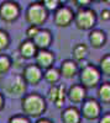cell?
<instances>
[{
    "instance_id": "cell-1",
    "label": "cell",
    "mask_w": 110,
    "mask_h": 123,
    "mask_svg": "<svg viewBox=\"0 0 110 123\" xmlns=\"http://www.w3.org/2000/svg\"><path fill=\"white\" fill-rule=\"evenodd\" d=\"M47 108L46 98L38 92H30L21 98V110L26 117H40Z\"/></svg>"
},
{
    "instance_id": "cell-2",
    "label": "cell",
    "mask_w": 110,
    "mask_h": 123,
    "mask_svg": "<svg viewBox=\"0 0 110 123\" xmlns=\"http://www.w3.org/2000/svg\"><path fill=\"white\" fill-rule=\"evenodd\" d=\"M26 83L21 74H6L0 79V87L10 97H24L26 92Z\"/></svg>"
},
{
    "instance_id": "cell-3",
    "label": "cell",
    "mask_w": 110,
    "mask_h": 123,
    "mask_svg": "<svg viewBox=\"0 0 110 123\" xmlns=\"http://www.w3.org/2000/svg\"><path fill=\"white\" fill-rule=\"evenodd\" d=\"M79 80H81V85L84 89H93L100 85L102 73L98 67L88 63L79 70Z\"/></svg>"
},
{
    "instance_id": "cell-4",
    "label": "cell",
    "mask_w": 110,
    "mask_h": 123,
    "mask_svg": "<svg viewBox=\"0 0 110 123\" xmlns=\"http://www.w3.org/2000/svg\"><path fill=\"white\" fill-rule=\"evenodd\" d=\"M47 17H48V11L43 6L42 1L31 3L26 9L25 18L30 24V26L41 27V25H43L47 21Z\"/></svg>"
},
{
    "instance_id": "cell-5",
    "label": "cell",
    "mask_w": 110,
    "mask_h": 123,
    "mask_svg": "<svg viewBox=\"0 0 110 123\" xmlns=\"http://www.w3.org/2000/svg\"><path fill=\"white\" fill-rule=\"evenodd\" d=\"M74 24L77 28L89 31L93 30V27L96 24V14L90 7L87 9H79L74 15Z\"/></svg>"
},
{
    "instance_id": "cell-6",
    "label": "cell",
    "mask_w": 110,
    "mask_h": 123,
    "mask_svg": "<svg viewBox=\"0 0 110 123\" xmlns=\"http://www.w3.org/2000/svg\"><path fill=\"white\" fill-rule=\"evenodd\" d=\"M81 115L83 118L93 121L100 117L102 115V105L100 102L95 98H85L82 102V107H81Z\"/></svg>"
},
{
    "instance_id": "cell-7",
    "label": "cell",
    "mask_w": 110,
    "mask_h": 123,
    "mask_svg": "<svg viewBox=\"0 0 110 123\" xmlns=\"http://www.w3.org/2000/svg\"><path fill=\"white\" fill-rule=\"evenodd\" d=\"M21 7L16 1H3L0 4V18L5 22H14L19 18Z\"/></svg>"
},
{
    "instance_id": "cell-8",
    "label": "cell",
    "mask_w": 110,
    "mask_h": 123,
    "mask_svg": "<svg viewBox=\"0 0 110 123\" xmlns=\"http://www.w3.org/2000/svg\"><path fill=\"white\" fill-rule=\"evenodd\" d=\"M21 76L26 85H38L40 81L43 79V70L36 64H27L24 67Z\"/></svg>"
},
{
    "instance_id": "cell-9",
    "label": "cell",
    "mask_w": 110,
    "mask_h": 123,
    "mask_svg": "<svg viewBox=\"0 0 110 123\" xmlns=\"http://www.w3.org/2000/svg\"><path fill=\"white\" fill-rule=\"evenodd\" d=\"M74 15H76V12L69 6L62 5L58 10L55 11L53 21L58 27H67L74 21Z\"/></svg>"
},
{
    "instance_id": "cell-10",
    "label": "cell",
    "mask_w": 110,
    "mask_h": 123,
    "mask_svg": "<svg viewBox=\"0 0 110 123\" xmlns=\"http://www.w3.org/2000/svg\"><path fill=\"white\" fill-rule=\"evenodd\" d=\"M47 97H48V101L51 104H53L56 107H58V108L63 107L64 100L67 97V90H66L64 85H62V84L51 85V87L48 90Z\"/></svg>"
},
{
    "instance_id": "cell-11",
    "label": "cell",
    "mask_w": 110,
    "mask_h": 123,
    "mask_svg": "<svg viewBox=\"0 0 110 123\" xmlns=\"http://www.w3.org/2000/svg\"><path fill=\"white\" fill-rule=\"evenodd\" d=\"M55 63V54L49 49H41L37 50L35 55V64L41 68L42 70H47L53 67Z\"/></svg>"
},
{
    "instance_id": "cell-12",
    "label": "cell",
    "mask_w": 110,
    "mask_h": 123,
    "mask_svg": "<svg viewBox=\"0 0 110 123\" xmlns=\"http://www.w3.org/2000/svg\"><path fill=\"white\" fill-rule=\"evenodd\" d=\"M52 39L53 37L51 31L47 28H40L37 35L34 37L32 42L38 50H41V49H48V47L52 43Z\"/></svg>"
},
{
    "instance_id": "cell-13",
    "label": "cell",
    "mask_w": 110,
    "mask_h": 123,
    "mask_svg": "<svg viewBox=\"0 0 110 123\" xmlns=\"http://www.w3.org/2000/svg\"><path fill=\"white\" fill-rule=\"evenodd\" d=\"M67 98L72 104H82L87 98V89H84L81 84H73L67 90Z\"/></svg>"
},
{
    "instance_id": "cell-14",
    "label": "cell",
    "mask_w": 110,
    "mask_h": 123,
    "mask_svg": "<svg viewBox=\"0 0 110 123\" xmlns=\"http://www.w3.org/2000/svg\"><path fill=\"white\" fill-rule=\"evenodd\" d=\"M79 71V67L78 63L74 62L73 59H66L61 63V67H59V73H61V76L67 78V79H72L74 78Z\"/></svg>"
},
{
    "instance_id": "cell-15",
    "label": "cell",
    "mask_w": 110,
    "mask_h": 123,
    "mask_svg": "<svg viewBox=\"0 0 110 123\" xmlns=\"http://www.w3.org/2000/svg\"><path fill=\"white\" fill-rule=\"evenodd\" d=\"M62 123H81L82 122V115L81 111L74 106L66 107L61 113Z\"/></svg>"
},
{
    "instance_id": "cell-16",
    "label": "cell",
    "mask_w": 110,
    "mask_h": 123,
    "mask_svg": "<svg viewBox=\"0 0 110 123\" xmlns=\"http://www.w3.org/2000/svg\"><path fill=\"white\" fill-rule=\"evenodd\" d=\"M37 48L36 46L34 44L32 41L30 39H26V41H22L19 46V54L21 55L22 59H30V58H35L36 53H37Z\"/></svg>"
},
{
    "instance_id": "cell-17",
    "label": "cell",
    "mask_w": 110,
    "mask_h": 123,
    "mask_svg": "<svg viewBox=\"0 0 110 123\" xmlns=\"http://www.w3.org/2000/svg\"><path fill=\"white\" fill-rule=\"evenodd\" d=\"M89 42L94 48H102L106 43V35L102 30H92L89 33Z\"/></svg>"
},
{
    "instance_id": "cell-18",
    "label": "cell",
    "mask_w": 110,
    "mask_h": 123,
    "mask_svg": "<svg viewBox=\"0 0 110 123\" xmlns=\"http://www.w3.org/2000/svg\"><path fill=\"white\" fill-rule=\"evenodd\" d=\"M98 98L102 104H110V81L100 83L98 86Z\"/></svg>"
},
{
    "instance_id": "cell-19",
    "label": "cell",
    "mask_w": 110,
    "mask_h": 123,
    "mask_svg": "<svg viewBox=\"0 0 110 123\" xmlns=\"http://www.w3.org/2000/svg\"><path fill=\"white\" fill-rule=\"evenodd\" d=\"M43 79L47 81L48 84H51V85H56L59 79H61V73H59V69L52 67V68H49L47 70H45V73H43Z\"/></svg>"
},
{
    "instance_id": "cell-20",
    "label": "cell",
    "mask_w": 110,
    "mask_h": 123,
    "mask_svg": "<svg viewBox=\"0 0 110 123\" xmlns=\"http://www.w3.org/2000/svg\"><path fill=\"white\" fill-rule=\"evenodd\" d=\"M88 54V47L84 43H78L73 47L72 55L74 62H83Z\"/></svg>"
},
{
    "instance_id": "cell-21",
    "label": "cell",
    "mask_w": 110,
    "mask_h": 123,
    "mask_svg": "<svg viewBox=\"0 0 110 123\" xmlns=\"http://www.w3.org/2000/svg\"><path fill=\"white\" fill-rule=\"evenodd\" d=\"M13 67V59L6 54H0V75H6Z\"/></svg>"
},
{
    "instance_id": "cell-22",
    "label": "cell",
    "mask_w": 110,
    "mask_h": 123,
    "mask_svg": "<svg viewBox=\"0 0 110 123\" xmlns=\"http://www.w3.org/2000/svg\"><path fill=\"white\" fill-rule=\"evenodd\" d=\"M98 68H99V70H100L102 75L110 76V53H108L104 57H102Z\"/></svg>"
},
{
    "instance_id": "cell-23",
    "label": "cell",
    "mask_w": 110,
    "mask_h": 123,
    "mask_svg": "<svg viewBox=\"0 0 110 123\" xmlns=\"http://www.w3.org/2000/svg\"><path fill=\"white\" fill-rule=\"evenodd\" d=\"M10 44V36L5 30L0 28V52L5 50Z\"/></svg>"
},
{
    "instance_id": "cell-24",
    "label": "cell",
    "mask_w": 110,
    "mask_h": 123,
    "mask_svg": "<svg viewBox=\"0 0 110 123\" xmlns=\"http://www.w3.org/2000/svg\"><path fill=\"white\" fill-rule=\"evenodd\" d=\"M42 4L47 11H56V10H58L62 6L61 1H58V0H43Z\"/></svg>"
},
{
    "instance_id": "cell-25",
    "label": "cell",
    "mask_w": 110,
    "mask_h": 123,
    "mask_svg": "<svg viewBox=\"0 0 110 123\" xmlns=\"http://www.w3.org/2000/svg\"><path fill=\"white\" fill-rule=\"evenodd\" d=\"M7 123H31V121L25 115H14L9 118Z\"/></svg>"
},
{
    "instance_id": "cell-26",
    "label": "cell",
    "mask_w": 110,
    "mask_h": 123,
    "mask_svg": "<svg viewBox=\"0 0 110 123\" xmlns=\"http://www.w3.org/2000/svg\"><path fill=\"white\" fill-rule=\"evenodd\" d=\"M40 28L41 27H37V26H28L27 30H26V36H27V39L32 41L34 37L37 35V32L40 31Z\"/></svg>"
},
{
    "instance_id": "cell-27",
    "label": "cell",
    "mask_w": 110,
    "mask_h": 123,
    "mask_svg": "<svg viewBox=\"0 0 110 123\" xmlns=\"http://www.w3.org/2000/svg\"><path fill=\"white\" fill-rule=\"evenodd\" d=\"M74 4L79 9H87V7H89V5L92 4V1L90 0H74Z\"/></svg>"
},
{
    "instance_id": "cell-28",
    "label": "cell",
    "mask_w": 110,
    "mask_h": 123,
    "mask_svg": "<svg viewBox=\"0 0 110 123\" xmlns=\"http://www.w3.org/2000/svg\"><path fill=\"white\" fill-rule=\"evenodd\" d=\"M100 18L103 20V21H109L110 20V10L109 9H104L100 12Z\"/></svg>"
},
{
    "instance_id": "cell-29",
    "label": "cell",
    "mask_w": 110,
    "mask_h": 123,
    "mask_svg": "<svg viewBox=\"0 0 110 123\" xmlns=\"http://www.w3.org/2000/svg\"><path fill=\"white\" fill-rule=\"evenodd\" d=\"M98 123H110V112H106L103 116L99 117V122Z\"/></svg>"
},
{
    "instance_id": "cell-30",
    "label": "cell",
    "mask_w": 110,
    "mask_h": 123,
    "mask_svg": "<svg viewBox=\"0 0 110 123\" xmlns=\"http://www.w3.org/2000/svg\"><path fill=\"white\" fill-rule=\"evenodd\" d=\"M35 123H53V122H52L51 119H48V118H45V117H43V118H38Z\"/></svg>"
},
{
    "instance_id": "cell-31",
    "label": "cell",
    "mask_w": 110,
    "mask_h": 123,
    "mask_svg": "<svg viewBox=\"0 0 110 123\" xmlns=\"http://www.w3.org/2000/svg\"><path fill=\"white\" fill-rule=\"evenodd\" d=\"M5 106V98H4V95L0 92V111H1Z\"/></svg>"
},
{
    "instance_id": "cell-32",
    "label": "cell",
    "mask_w": 110,
    "mask_h": 123,
    "mask_svg": "<svg viewBox=\"0 0 110 123\" xmlns=\"http://www.w3.org/2000/svg\"><path fill=\"white\" fill-rule=\"evenodd\" d=\"M104 3H105V4H109V5H110V0H105Z\"/></svg>"
}]
</instances>
